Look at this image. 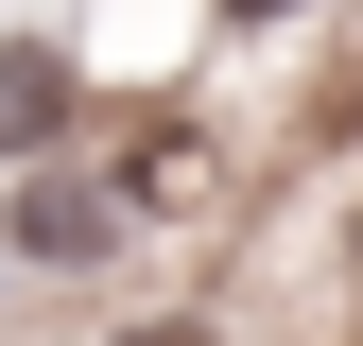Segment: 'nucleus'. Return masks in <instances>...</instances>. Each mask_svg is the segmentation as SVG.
I'll use <instances>...</instances> for the list:
<instances>
[{
	"label": "nucleus",
	"mask_w": 363,
	"mask_h": 346,
	"mask_svg": "<svg viewBox=\"0 0 363 346\" xmlns=\"http://www.w3.org/2000/svg\"><path fill=\"white\" fill-rule=\"evenodd\" d=\"M225 18H277V0H225Z\"/></svg>",
	"instance_id": "nucleus-4"
},
{
	"label": "nucleus",
	"mask_w": 363,
	"mask_h": 346,
	"mask_svg": "<svg viewBox=\"0 0 363 346\" xmlns=\"http://www.w3.org/2000/svg\"><path fill=\"white\" fill-rule=\"evenodd\" d=\"M18 242H35V260H104V242H121V208H104V191H35V208H18Z\"/></svg>",
	"instance_id": "nucleus-2"
},
{
	"label": "nucleus",
	"mask_w": 363,
	"mask_h": 346,
	"mask_svg": "<svg viewBox=\"0 0 363 346\" xmlns=\"http://www.w3.org/2000/svg\"><path fill=\"white\" fill-rule=\"evenodd\" d=\"M139 346H208V329H139Z\"/></svg>",
	"instance_id": "nucleus-3"
},
{
	"label": "nucleus",
	"mask_w": 363,
	"mask_h": 346,
	"mask_svg": "<svg viewBox=\"0 0 363 346\" xmlns=\"http://www.w3.org/2000/svg\"><path fill=\"white\" fill-rule=\"evenodd\" d=\"M52 121H69V69H52V52L18 35V52H0V156H35Z\"/></svg>",
	"instance_id": "nucleus-1"
}]
</instances>
